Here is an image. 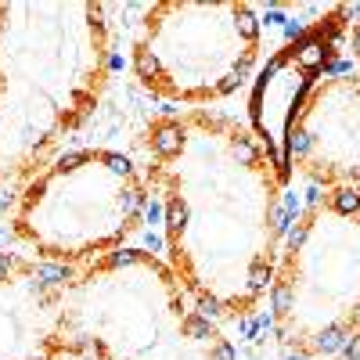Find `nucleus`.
Here are the masks:
<instances>
[{
  "label": "nucleus",
  "instance_id": "f03ea898",
  "mask_svg": "<svg viewBox=\"0 0 360 360\" xmlns=\"http://www.w3.org/2000/svg\"><path fill=\"white\" fill-rule=\"evenodd\" d=\"M144 180L119 152H83L33 176L15 209V234L44 259L79 263L141 227Z\"/></svg>",
  "mask_w": 360,
  "mask_h": 360
},
{
  "label": "nucleus",
  "instance_id": "7ed1b4c3",
  "mask_svg": "<svg viewBox=\"0 0 360 360\" xmlns=\"http://www.w3.org/2000/svg\"><path fill=\"white\" fill-rule=\"evenodd\" d=\"M259 54L249 4H155L134 40L137 79L162 101L209 105L242 83Z\"/></svg>",
  "mask_w": 360,
  "mask_h": 360
},
{
  "label": "nucleus",
  "instance_id": "f257e3e1",
  "mask_svg": "<svg viewBox=\"0 0 360 360\" xmlns=\"http://www.w3.org/2000/svg\"><path fill=\"white\" fill-rule=\"evenodd\" d=\"M166 198L173 274L202 307L249 314L274 285L278 188L285 176L259 134L188 108L148 130Z\"/></svg>",
  "mask_w": 360,
  "mask_h": 360
},
{
  "label": "nucleus",
  "instance_id": "39448f33",
  "mask_svg": "<svg viewBox=\"0 0 360 360\" xmlns=\"http://www.w3.org/2000/svg\"><path fill=\"white\" fill-rule=\"evenodd\" d=\"M349 47H353V54H356V62H360V22L353 25V33H349Z\"/></svg>",
  "mask_w": 360,
  "mask_h": 360
},
{
  "label": "nucleus",
  "instance_id": "20e7f679",
  "mask_svg": "<svg viewBox=\"0 0 360 360\" xmlns=\"http://www.w3.org/2000/svg\"><path fill=\"white\" fill-rule=\"evenodd\" d=\"M281 173L288 166L328 188H353L360 180V76L321 79L299 101L281 144Z\"/></svg>",
  "mask_w": 360,
  "mask_h": 360
}]
</instances>
